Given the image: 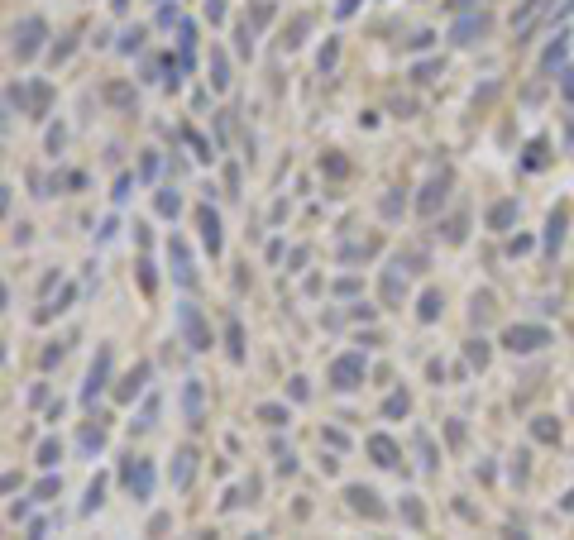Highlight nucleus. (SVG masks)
Returning a JSON list of instances; mask_svg holds the SVG:
<instances>
[{"instance_id":"obj_1","label":"nucleus","mask_w":574,"mask_h":540,"mask_svg":"<svg viewBox=\"0 0 574 540\" xmlns=\"http://www.w3.org/2000/svg\"><path fill=\"white\" fill-rule=\"evenodd\" d=\"M120 483L129 488V497H134V502H148V497H153V459L129 454V459L120 464Z\"/></svg>"},{"instance_id":"obj_2","label":"nucleus","mask_w":574,"mask_h":540,"mask_svg":"<svg viewBox=\"0 0 574 540\" xmlns=\"http://www.w3.org/2000/svg\"><path fill=\"white\" fill-rule=\"evenodd\" d=\"M364 373H368V359H364L359 350H350V354H340V359L331 364V373H326V378H331L335 392H354V387L364 382Z\"/></svg>"},{"instance_id":"obj_3","label":"nucleus","mask_w":574,"mask_h":540,"mask_svg":"<svg viewBox=\"0 0 574 540\" xmlns=\"http://www.w3.org/2000/svg\"><path fill=\"white\" fill-rule=\"evenodd\" d=\"M545 345H550L545 325H508V335H503V350H512V354H536Z\"/></svg>"},{"instance_id":"obj_4","label":"nucleus","mask_w":574,"mask_h":540,"mask_svg":"<svg viewBox=\"0 0 574 540\" xmlns=\"http://www.w3.org/2000/svg\"><path fill=\"white\" fill-rule=\"evenodd\" d=\"M177 325H182V340H187L196 354L211 350V330H206V320H201V306L182 302V306H177Z\"/></svg>"},{"instance_id":"obj_5","label":"nucleus","mask_w":574,"mask_h":540,"mask_svg":"<svg viewBox=\"0 0 574 540\" xmlns=\"http://www.w3.org/2000/svg\"><path fill=\"white\" fill-rule=\"evenodd\" d=\"M111 345H101V350H96V359H91V368H86V382H81V402H86V407H91L96 402V392H106V382H111Z\"/></svg>"},{"instance_id":"obj_6","label":"nucleus","mask_w":574,"mask_h":540,"mask_svg":"<svg viewBox=\"0 0 574 540\" xmlns=\"http://www.w3.org/2000/svg\"><path fill=\"white\" fill-rule=\"evenodd\" d=\"M44 19H39V15H29V19H19V24H15V58H19V63H29V58H34V53H39V48H44Z\"/></svg>"},{"instance_id":"obj_7","label":"nucleus","mask_w":574,"mask_h":540,"mask_svg":"<svg viewBox=\"0 0 574 540\" xmlns=\"http://www.w3.org/2000/svg\"><path fill=\"white\" fill-rule=\"evenodd\" d=\"M488 29H493V15H464V19H455V29H450V39L460 48H469V44H478V39H488Z\"/></svg>"},{"instance_id":"obj_8","label":"nucleus","mask_w":574,"mask_h":540,"mask_svg":"<svg viewBox=\"0 0 574 540\" xmlns=\"http://www.w3.org/2000/svg\"><path fill=\"white\" fill-rule=\"evenodd\" d=\"M407 272H412V268L402 263V254L383 268V302H388V306H402V297H407Z\"/></svg>"},{"instance_id":"obj_9","label":"nucleus","mask_w":574,"mask_h":540,"mask_svg":"<svg viewBox=\"0 0 574 540\" xmlns=\"http://www.w3.org/2000/svg\"><path fill=\"white\" fill-rule=\"evenodd\" d=\"M168 258H173V277L182 287H196V268H191V254L182 239H168Z\"/></svg>"},{"instance_id":"obj_10","label":"nucleus","mask_w":574,"mask_h":540,"mask_svg":"<svg viewBox=\"0 0 574 540\" xmlns=\"http://www.w3.org/2000/svg\"><path fill=\"white\" fill-rule=\"evenodd\" d=\"M345 497H350V507L354 511H364L368 521H383V502H378V493H373V488H359V483H354V488H345Z\"/></svg>"},{"instance_id":"obj_11","label":"nucleus","mask_w":574,"mask_h":540,"mask_svg":"<svg viewBox=\"0 0 574 540\" xmlns=\"http://www.w3.org/2000/svg\"><path fill=\"white\" fill-rule=\"evenodd\" d=\"M445 196H450V177H430L426 187H421V201H416V210H421V215H435V210L445 206Z\"/></svg>"},{"instance_id":"obj_12","label":"nucleus","mask_w":574,"mask_h":540,"mask_svg":"<svg viewBox=\"0 0 574 540\" xmlns=\"http://www.w3.org/2000/svg\"><path fill=\"white\" fill-rule=\"evenodd\" d=\"M196 225H201V244H206V254L216 258V254H221V215L211 210V201L196 210Z\"/></svg>"},{"instance_id":"obj_13","label":"nucleus","mask_w":574,"mask_h":540,"mask_svg":"<svg viewBox=\"0 0 574 540\" xmlns=\"http://www.w3.org/2000/svg\"><path fill=\"white\" fill-rule=\"evenodd\" d=\"M368 454H373L378 469H398V464H402V449L393 445L388 435H368Z\"/></svg>"},{"instance_id":"obj_14","label":"nucleus","mask_w":574,"mask_h":540,"mask_svg":"<svg viewBox=\"0 0 574 540\" xmlns=\"http://www.w3.org/2000/svg\"><path fill=\"white\" fill-rule=\"evenodd\" d=\"M182 412H187L191 430L206 426V421H201V382H196V378H187V387H182Z\"/></svg>"},{"instance_id":"obj_15","label":"nucleus","mask_w":574,"mask_h":540,"mask_svg":"<svg viewBox=\"0 0 574 540\" xmlns=\"http://www.w3.org/2000/svg\"><path fill=\"white\" fill-rule=\"evenodd\" d=\"M144 382H148V364H134L125 373V382H120V387H115V402H134L144 392Z\"/></svg>"},{"instance_id":"obj_16","label":"nucleus","mask_w":574,"mask_h":540,"mask_svg":"<svg viewBox=\"0 0 574 540\" xmlns=\"http://www.w3.org/2000/svg\"><path fill=\"white\" fill-rule=\"evenodd\" d=\"M541 5H545V0H526L522 10L512 15V29H517V44H526V39H531V29H536V15H541Z\"/></svg>"},{"instance_id":"obj_17","label":"nucleus","mask_w":574,"mask_h":540,"mask_svg":"<svg viewBox=\"0 0 574 540\" xmlns=\"http://www.w3.org/2000/svg\"><path fill=\"white\" fill-rule=\"evenodd\" d=\"M191 474H196V449L191 445H182L173 454V488H187L191 483Z\"/></svg>"},{"instance_id":"obj_18","label":"nucleus","mask_w":574,"mask_h":540,"mask_svg":"<svg viewBox=\"0 0 574 540\" xmlns=\"http://www.w3.org/2000/svg\"><path fill=\"white\" fill-rule=\"evenodd\" d=\"M560 244H565V206H555L550 220H545V258H555Z\"/></svg>"},{"instance_id":"obj_19","label":"nucleus","mask_w":574,"mask_h":540,"mask_svg":"<svg viewBox=\"0 0 574 540\" xmlns=\"http://www.w3.org/2000/svg\"><path fill=\"white\" fill-rule=\"evenodd\" d=\"M517 215H522V206H517V196H508V201H498V206L488 210V230H498V235H503V230H508Z\"/></svg>"},{"instance_id":"obj_20","label":"nucleus","mask_w":574,"mask_h":540,"mask_svg":"<svg viewBox=\"0 0 574 540\" xmlns=\"http://www.w3.org/2000/svg\"><path fill=\"white\" fill-rule=\"evenodd\" d=\"M81 454H86V459H96V454H101V449H106V430H101V421H96V426H81Z\"/></svg>"},{"instance_id":"obj_21","label":"nucleus","mask_w":574,"mask_h":540,"mask_svg":"<svg viewBox=\"0 0 574 540\" xmlns=\"http://www.w3.org/2000/svg\"><path fill=\"white\" fill-rule=\"evenodd\" d=\"M225 345H230V359H235V364H244V330H239V316L225 320Z\"/></svg>"},{"instance_id":"obj_22","label":"nucleus","mask_w":574,"mask_h":540,"mask_svg":"<svg viewBox=\"0 0 574 540\" xmlns=\"http://www.w3.org/2000/svg\"><path fill=\"white\" fill-rule=\"evenodd\" d=\"M129 426H134V435H148V430L158 426V397H148V402H144V412L134 416Z\"/></svg>"},{"instance_id":"obj_23","label":"nucleus","mask_w":574,"mask_h":540,"mask_svg":"<svg viewBox=\"0 0 574 540\" xmlns=\"http://www.w3.org/2000/svg\"><path fill=\"white\" fill-rule=\"evenodd\" d=\"M72 297H77V287H63V292H58V297H53L48 306H39V316H34V320H53V316H63Z\"/></svg>"},{"instance_id":"obj_24","label":"nucleus","mask_w":574,"mask_h":540,"mask_svg":"<svg viewBox=\"0 0 574 540\" xmlns=\"http://www.w3.org/2000/svg\"><path fill=\"white\" fill-rule=\"evenodd\" d=\"M373 254H378V239H364V244H345V249H340L345 263H359V258H373Z\"/></svg>"},{"instance_id":"obj_25","label":"nucleus","mask_w":574,"mask_h":540,"mask_svg":"<svg viewBox=\"0 0 574 540\" xmlns=\"http://www.w3.org/2000/svg\"><path fill=\"white\" fill-rule=\"evenodd\" d=\"M258 421H263V426H287V421H292V416H287V407H278V402H263V407H258Z\"/></svg>"},{"instance_id":"obj_26","label":"nucleus","mask_w":574,"mask_h":540,"mask_svg":"<svg viewBox=\"0 0 574 540\" xmlns=\"http://www.w3.org/2000/svg\"><path fill=\"white\" fill-rule=\"evenodd\" d=\"M211 86H216V91H225V86H230V77H225V53H221V48H211Z\"/></svg>"},{"instance_id":"obj_27","label":"nucleus","mask_w":574,"mask_h":540,"mask_svg":"<svg viewBox=\"0 0 574 540\" xmlns=\"http://www.w3.org/2000/svg\"><path fill=\"white\" fill-rule=\"evenodd\" d=\"M101 502H106V478L96 474V478H91V488H86V502H81V516H86V511H96Z\"/></svg>"},{"instance_id":"obj_28","label":"nucleus","mask_w":574,"mask_h":540,"mask_svg":"<svg viewBox=\"0 0 574 540\" xmlns=\"http://www.w3.org/2000/svg\"><path fill=\"white\" fill-rule=\"evenodd\" d=\"M526 173H536V168H545V139H531L526 143V158H522Z\"/></svg>"},{"instance_id":"obj_29","label":"nucleus","mask_w":574,"mask_h":540,"mask_svg":"<svg viewBox=\"0 0 574 540\" xmlns=\"http://www.w3.org/2000/svg\"><path fill=\"white\" fill-rule=\"evenodd\" d=\"M153 206H158V215H168V220H173L177 210H182V196H177L173 187H163V191H158V201H153Z\"/></svg>"},{"instance_id":"obj_30","label":"nucleus","mask_w":574,"mask_h":540,"mask_svg":"<svg viewBox=\"0 0 574 540\" xmlns=\"http://www.w3.org/2000/svg\"><path fill=\"white\" fill-rule=\"evenodd\" d=\"M63 493V474H48L44 483H39V488H34V497H39V502H53V497Z\"/></svg>"},{"instance_id":"obj_31","label":"nucleus","mask_w":574,"mask_h":540,"mask_svg":"<svg viewBox=\"0 0 574 540\" xmlns=\"http://www.w3.org/2000/svg\"><path fill=\"white\" fill-rule=\"evenodd\" d=\"M531 435H536V440H545V445H550V440H560V426H555V421H550V416H536V421H531Z\"/></svg>"},{"instance_id":"obj_32","label":"nucleus","mask_w":574,"mask_h":540,"mask_svg":"<svg viewBox=\"0 0 574 540\" xmlns=\"http://www.w3.org/2000/svg\"><path fill=\"white\" fill-rule=\"evenodd\" d=\"M440 306H445V302H440V292H426V297H421V311H416V316H421V320L430 325V320L440 316Z\"/></svg>"},{"instance_id":"obj_33","label":"nucleus","mask_w":574,"mask_h":540,"mask_svg":"<svg viewBox=\"0 0 574 540\" xmlns=\"http://www.w3.org/2000/svg\"><path fill=\"white\" fill-rule=\"evenodd\" d=\"M412 412V397H407V392H393V397L383 402V416H407Z\"/></svg>"},{"instance_id":"obj_34","label":"nucleus","mask_w":574,"mask_h":540,"mask_svg":"<svg viewBox=\"0 0 574 540\" xmlns=\"http://www.w3.org/2000/svg\"><path fill=\"white\" fill-rule=\"evenodd\" d=\"M560 63H565V34H560L555 44H550V53H545V58H541V72H555Z\"/></svg>"},{"instance_id":"obj_35","label":"nucleus","mask_w":574,"mask_h":540,"mask_svg":"<svg viewBox=\"0 0 574 540\" xmlns=\"http://www.w3.org/2000/svg\"><path fill=\"white\" fill-rule=\"evenodd\" d=\"M464 354H469V364H474V368H488V340H469V350H464Z\"/></svg>"},{"instance_id":"obj_36","label":"nucleus","mask_w":574,"mask_h":540,"mask_svg":"<svg viewBox=\"0 0 574 540\" xmlns=\"http://www.w3.org/2000/svg\"><path fill=\"white\" fill-rule=\"evenodd\" d=\"M58 459H63V445H58V440H44V445H39V464H44V469H53Z\"/></svg>"},{"instance_id":"obj_37","label":"nucleus","mask_w":574,"mask_h":540,"mask_svg":"<svg viewBox=\"0 0 574 540\" xmlns=\"http://www.w3.org/2000/svg\"><path fill=\"white\" fill-rule=\"evenodd\" d=\"M402 516H407V526H421V521H426V511H421L416 497H402Z\"/></svg>"},{"instance_id":"obj_38","label":"nucleus","mask_w":574,"mask_h":540,"mask_svg":"<svg viewBox=\"0 0 574 540\" xmlns=\"http://www.w3.org/2000/svg\"><path fill=\"white\" fill-rule=\"evenodd\" d=\"M187 143H191V148H196V158H201V163H211V158H216V153H211V143L201 139L196 129H187Z\"/></svg>"},{"instance_id":"obj_39","label":"nucleus","mask_w":574,"mask_h":540,"mask_svg":"<svg viewBox=\"0 0 574 540\" xmlns=\"http://www.w3.org/2000/svg\"><path fill=\"white\" fill-rule=\"evenodd\" d=\"M440 72H445V63L435 58V63H421V67H416V72H412V77H416V81H435V77H440Z\"/></svg>"},{"instance_id":"obj_40","label":"nucleus","mask_w":574,"mask_h":540,"mask_svg":"<svg viewBox=\"0 0 574 540\" xmlns=\"http://www.w3.org/2000/svg\"><path fill=\"white\" fill-rule=\"evenodd\" d=\"M321 173H331V177H345V173H350V163H345V158H335V153H331V158H321Z\"/></svg>"},{"instance_id":"obj_41","label":"nucleus","mask_w":574,"mask_h":540,"mask_svg":"<svg viewBox=\"0 0 574 540\" xmlns=\"http://www.w3.org/2000/svg\"><path fill=\"white\" fill-rule=\"evenodd\" d=\"M335 58H340V44L331 39V44L321 48V72H331V67H335Z\"/></svg>"},{"instance_id":"obj_42","label":"nucleus","mask_w":574,"mask_h":540,"mask_svg":"<svg viewBox=\"0 0 574 540\" xmlns=\"http://www.w3.org/2000/svg\"><path fill=\"white\" fill-rule=\"evenodd\" d=\"M416 449H421V464H426V469H435V449H430V440H426V430H421V435H416Z\"/></svg>"},{"instance_id":"obj_43","label":"nucleus","mask_w":574,"mask_h":540,"mask_svg":"<svg viewBox=\"0 0 574 540\" xmlns=\"http://www.w3.org/2000/svg\"><path fill=\"white\" fill-rule=\"evenodd\" d=\"M139 282H144V292H153V282H158V277H153V263H148V258H139Z\"/></svg>"},{"instance_id":"obj_44","label":"nucleus","mask_w":574,"mask_h":540,"mask_svg":"<svg viewBox=\"0 0 574 540\" xmlns=\"http://www.w3.org/2000/svg\"><path fill=\"white\" fill-rule=\"evenodd\" d=\"M34 111H39V115H44V106H48V81H34Z\"/></svg>"},{"instance_id":"obj_45","label":"nucleus","mask_w":574,"mask_h":540,"mask_svg":"<svg viewBox=\"0 0 574 540\" xmlns=\"http://www.w3.org/2000/svg\"><path fill=\"white\" fill-rule=\"evenodd\" d=\"M383 215L398 220V215H402V196H383Z\"/></svg>"},{"instance_id":"obj_46","label":"nucleus","mask_w":574,"mask_h":540,"mask_svg":"<svg viewBox=\"0 0 574 540\" xmlns=\"http://www.w3.org/2000/svg\"><path fill=\"white\" fill-rule=\"evenodd\" d=\"M297 469V454L292 449H278V474H292Z\"/></svg>"},{"instance_id":"obj_47","label":"nucleus","mask_w":574,"mask_h":540,"mask_svg":"<svg viewBox=\"0 0 574 540\" xmlns=\"http://www.w3.org/2000/svg\"><path fill=\"white\" fill-rule=\"evenodd\" d=\"M139 44H144V29H129V34H125V44H120V53H134Z\"/></svg>"},{"instance_id":"obj_48","label":"nucleus","mask_w":574,"mask_h":540,"mask_svg":"<svg viewBox=\"0 0 574 540\" xmlns=\"http://www.w3.org/2000/svg\"><path fill=\"white\" fill-rule=\"evenodd\" d=\"M321 440H326V445H331V449H345V445H350V440H345L340 430H321Z\"/></svg>"},{"instance_id":"obj_49","label":"nucleus","mask_w":574,"mask_h":540,"mask_svg":"<svg viewBox=\"0 0 574 540\" xmlns=\"http://www.w3.org/2000/svg\"><path fill=\"white\" fill-rule=\"evenodd\" d=\"M48 531H53V521H34V526H29V536H24V540H48Z\"/></svg>"},{"instance_id":"obj_50","label":"nucleus","mask_w":574,"mask_h":540,"mask_svg":"<svg viewBox=\"0 0 574 540\" xmlns=\"http://www.w3.org/2000/svg\"><path fill=\"white\" fill-rule=\"evenodd\" d=\"M168 526H173V516H163V511H158V516H153V521H148V536H163V531H168Z\"/></svg>"},{"instance_id":"obj_51","label":"nucleus","mask_w":574,"mask_h":540,"mask_svg":"<svg viewBox=\"0 0 574 540\" xmlns=\"http://www.w3.org/2000/svg\"><path fill=\"white\" fill-rule=\"evenodd\" d=\"M206 19H211V24H221V19H225V5H221V0H206Z\"/></svg>"},{"instance_id":"obj_52","label":"nucleus","mask_w":574,"mask_h":540,"mask_svg":"<svg viewBox=\"0 0 574 540\" xmlns=\"http://www.w3.org/2000/svg\"><path fill=\"white\" fill-rule=\"evenodd\" d=\"M512 478H517V483L526 478V454H517V459H512Z\"/></svg>"},{"instance_id":"obj_53","label":"nucleus","mask_w":574,"mask_h":540,"mask_svg":"<svg viewBox=\"0 0 574 540\" xmlns=\"http://www.w3.org/2000/svg\"><path fill=\"white\" fill-rule=\"evenodd\" d=\"M354 10H359V0H340V5H335V15H340V19L354 15Z\"/></svg>"},{"instance_id":"obj_54","label":"nucleus","mask_w":574,"mask_h":540,"mask_svg":"<svg viewBox=\"0 0 574 540\" xmlns=\"http://www.w3.org/2000/svg\"><path fill=\"white\" fill-rule=\"evenodd\" d=\"M503 540H526V531H517V526H503Z\"/></svg>"},{"instance_id":"obj_55","label":"nucleus","mask_w":574,"mask_h":540,"mask_svg":"<svg viewBox=\"0 0 574 540\" xmlns=\"http://www.w3.org/2000/svg\"><path fill=\"white\" fill-rule=\"evenodd\" d=\"M478 0H450V10H474Z\"/></svg>"},{"instance_id":"obj_56","label":"nucleus","mask_w":574,"mask_h":540,"mask_svg":"<svg viewBox=\"0 0 574 540\" xmlns=\"http://www.w3.org/2000/svg\"><path fill=\"white\" fill-rule=\"evenodd\" d=\"M565 77V96H574V72H560Z\"/></svg>"},{"instance_id":"obj_57","label":"nucleus","mask_w":574,"mask_h":540,"mask_svg":"<svg viewBox=\"0 0 574 540\" xmlns=\"http://www.w3.org/2000/svg\"><path fill=\"white\" fill-rule=\"evenodd\" d=\"M560 507H565V511H574V493H570V497H565V502H560Z\"/></svg>"}]
</instances>
